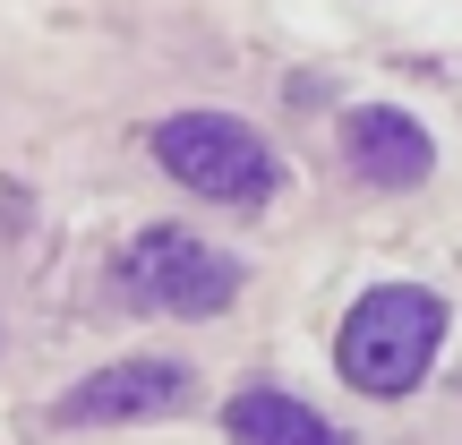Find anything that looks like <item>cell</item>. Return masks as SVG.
I'll use <instances>...</instances> for the list:
<instances>
[{"label": "cell", "mask_w": 462, "mask_h": 445, "mask_svg": "<svg viewBox=\"0 0 462 445\" xmlns=\"http://www.w3.org/2000/svg\"><path fill=\"white\" fill-rule=\"evenodd\" d=\"M437 343H446V300L420 292V283H377V292L343 317L334 360H343L351 394L394 403V394H411V385L437 368Z\"/></svg>", "instance_id": "1"}, {"label": "cell", "mask_w": 462, "mask_h": 445, "mask_svg": "<svg viewBox=\"0 0 462 445\" xmlns=\"http://www.w3.org/2000/svg\"><path fill=\"white\" fill-rule=\"evenodd\" d=\"M154 163L180 189L215 198V206H265L274 181H282L274 146H265L248 120H231V112H171L163 129H154Z\"/></svg>", "instance_id": "2"}, {"label": "cell", "mask_w": 462, "mask_h": 445, "mask_svg": "<svg viewBox=\"0 0 462 445\" xmlns=\"http://www.w3.org/2000/svg\"><path fill=\"white\" fill-rule=\"evenodd\" d=\"M120 283H129L137 309H163V317H215L240 300V265L223 257L215 240L163 223V231H137L129 257H120Z\"/></svg>", "instance_id": "3"}, {"label": "cell", "mask_w": 462, "mask_h": 445, "mask_svg": "<svg viewBox=\"0 0 462 445\" xmlns=\"http://www.w3.org/2000/svg\"><path fill=\"white\" fill-rule=\"evenodd\" d=\"M198 394L180 360H120V368H95L60 394V420L69 429H112V420H163Z\"/></svg>", "instance_id": "4"}, {"label": "cell", "mask_w": 462, "mask_h": 445, "mask_svg": "<svg viewBox=\"0 0 462 445\" xmlns=\"http://www.w3.org/2000/svg\"><path fill=\"white\" fill-rule=\"evenodd\" d=\"M343 146H351V172L377 189H420L437 172V137L420 129L411 112H394V103H368V112L343 120Z\"/></svg>", "instance_id": "5"}, {"label": "cell", "mask_w": 462, "mask_h": 445, "mask_svg": "<svg viewBox=\"0 0 462 445\" xmlns=\"http://www.w3.org/2000/svg\"><path fill=\"white\" fill-rule=\"evenodd\" d=\"M223 429H231V445H343L300 394H282V385H248V394H231L223 403Z\"/></svg>", "instance_id": "6"}]
</instances>
